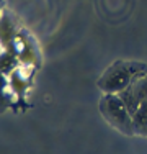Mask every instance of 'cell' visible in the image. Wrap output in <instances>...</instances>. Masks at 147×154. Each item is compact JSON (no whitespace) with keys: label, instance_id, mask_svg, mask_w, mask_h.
<instances>
[{"label":"cell","instance_id":"3","mask_svg":"<svg viewBox=\"0 0 147 154\" xmlns=\"http://www.w3.org/2000/svg\"><path fill=\"white\" fill-rule=\"evenodd\" d=\"M124 100L128 110L131 112V115H134L139 110L144 102H147V74L139 75L137 79L132 80V84L128 89H124L121 94H118Z\"/></svg>","mask_w":147,"mask_h":154},{"label":"cell","instance_id":"4","mask_svg":"<svg viewBox=\"0 0 147 154\" xmlns=\"http://www.w3.org/2000/svg\"><path fill=\"white\" fill-rule=\"evenodd\" d=\"M134 120V131L139 134H147V102L139 107V110L132 115Z\"/></svg>","mask_w":147,"mask_h":154},{"label":"cell","instance_id":"1","mask_svg":"<svg viewBox=\"0 0 147 154\" xmlns=\"http://www.w3.org/2000/svg\"><path fill=\"white\" fill-rule=\"evenodd\" d=\"M147 74V66L132 61H118L98 80V87L105 94H121L139 75Z\"/></svg>","mask_w":147,"mask_h":154},{"label":"cell","instance_id":"2","mask_svg":"<svg viewBox=\"0 0 147 154\" xmlns=\"http://www.w3.org/2000/svg\"><path fill=\"white\" fill-rule=\"evenodd\" d=\"M100 112L106 122L124 134H134V120L124 100L118 94H105L100 100Z\"/></svg>","mask_w":147,"mask_h":154}]
</instances>
